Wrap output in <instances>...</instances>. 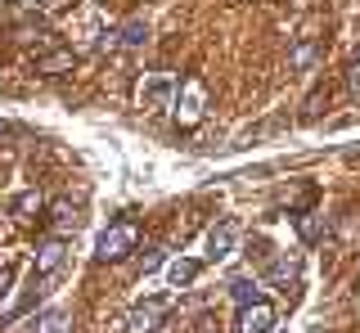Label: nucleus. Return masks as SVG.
Masks as SVG:
<instances>
[{
    "label": "nucleus",
    "mask_w": 360,
    "mask_h": 333,
    "mask_svg": "<svg viewBox=\"0 0 360 333\" xmlns=\"http://www.w3.org/2000/svg\"><path fill=\"white\" fill-rule=\"evenodd\" d=\"M135 243H140V230H135V221H112L104 235H99V243H95V261H99V266L127 261L131 252H135Z\"/></svg>",
    "instance_id": "f257e3e1"
},
{
    "label": "nucleus",
    "mask_w": 360,
    "mask_h": 333,
    "mask_svg": "<svg viewBox=\"0 0 360 333\" xmlns=\"http://www.w3.org/2000/svg\"><path fill=\"white\" fill-rule=\"evenodd\" d=\"M172 113L180 126H198L202 113H207V86H202V77H185L180 81V91L172 99Z\"/></svg>",
    "instance_id": "f03ea898"
},
{
    "label": "nucleus",
    "mask_w": 360,
    "mask_h": 333,
    "mask_svg": "<svg viewBox=\"0 0 360 333\" xmlns=\"http://www.w3.org/2000/svg\"><path fill=\"white\" fill-rule=\"evenodd\" d=\"M167 311H172V297H167V293L144 297V302H135V306H131L127 329H131V333H153L158 325H162V315H167Z\"/></svg>",
    "instance_id": "7ed1b4c3"
},
{
    "label": "nucleus",
    "mask_w": 360,
    "mask_h": 333,
    "mask_svg": "<svg viewBox=\"0 0 360 333\" xmlns=\"http://www.w3.org/2000/svg\"><path fill=\"white\" fill-rule=\"evenodd\" d=\"M275 306L266 302V297H257V302L239 306V315H234V333H270L275 329Z\"/></svg>",
    "instance_id": "20e7f679"
},
{
    "label": "nucleus",
    "mask_w": 360,
    "mask_h": 333,
    "mask_svg": "<svg viewBox=\"0 0 360 333\" xmlns=\"http://www.w3.org/2000/svg\"><path fill=\"white\" fill-rule=\"evenodd\" d=\"M63 261H68V243L54 235V239H45L41 248H37V261H32V280H45L50 284L54 275L63 270Z\"/></svg>",
    "instance_id": "39448f33"
},
{
    "label": "nucleus",
    "mask_w": 360,
    "mask_h": 333,
    "mask_svg": "<svg viewBox=\"0 0 360 333\" xmlns=\"http://www.w3.org/2000/svg\"><path fill=\"white\" fill-rule=\"evenodd\" d=\"M234 239H239V226H234V221L212 226V235H207V261H225L234 252Z\"/></svg>",
    "instance_id": "423d86ee"
},
{
    "label": "nucleus",
    "mask_w": 360,
    "mask_h": 333,
    "mask_svg": "<svg viewBox=\"0 0 360 333\" xmlns=\"http://www.w3.org/2000/svg\"><path fill=\"white\" fill-rule=\"evenodd\" d=\"M140 99H144V108H172V99H176L172 77H149L144 91H140Z\"/></svg>",
    "instance_id": "0eeeda50"
},
{
    "label": "nucleus",
    "mask_w": 360,
    "mask_h": 333,
    "mask_svg": "<svg viewBox=\"0 0 360 333\" xmlns=\"http://www.w3.org/2000/svg\"><path fill=\"white\" fill-rule=\"evenodd\" d=\"M297 275H302V257L292 252V257H279L275 266H270V270H266V280L275 284V288H284V293H288V288L297 284Z\"/></svg>",
    "instance_id": "6e6552de"
},
{
    "label": "nucleus",
    "mask_w": 360,
    "mask_h": 333,
    "mask_svg": "<svg viewBox=\"0 0 360 333\" xmlns=\"http://www.w3.org/2000/svg\"><path fill=\"white\" fill-rule=\"evenodd\" d=\"M324 230H329V221H324V212H302V216H297V239H302V243H315V239H324Z\"/></svg>",
    "instance_id": "1a4fd4ad"
},
{
    "label": "nucleus",
    "mask_w": 360,
    "mask_h": 333,
    "mask_svg": "<svg viewBox=\"0 0 360 333\" xmlns=\"http://www.w3.org/2000/svg\"><path fill=\"white\" fill-rule=\"evenodd\" d=\"M198 270H202L198 261H189V257H176L172 266H167V280H172V288H185V284H194V280H198Z\"/></svg>",
    "instance_id": "9d476101"
},
{
    "label": "nucleus",
    "mask_w": 360,
    "mask_h": 333,
    "mask_svg": "<svg viewBox=\"0 0 360 333\" xmlns=\"http://www.w3.org/2000/svg\"><path fill=\"white\" fill-rule=\"evenodd\" d=\"M72 63H77L72 50H54V54H45V59H37V72L41 77H54V72H68Z\"/></svg>",
    "instance_id": "9b49d317"
},
{
    "label": "nucleus",
    "mask_w": 360,
    "mask_h": 333,
    "mask_svg": "<svg viewBox=\"0 0 360 333\" xmlns=\"http://www.w3.org/2000/svg\"><path fill=\"white\" fill-rule=\"evenodd\" d=\"M225 288H230V297H234L239 306H248V302H257V297H262V293H257V280H248V275H234Z\"/></svg>",
    "instance_id": "f8f14e48"
},
{
    "label": "nucleus",
    "mask_w": 360,
    "mask_h": 333,
    "mask_svg": "<svg viewBox=\"0 0 360 333\" xmlns=\"http://www.w3.org/2000/svg\"><path fill=\"white\" fill-rule=\"evenodd\" d=\"M117 41H122V46H131V50L144 46V41H149V23H144V18H131V23L117 32Z\"/></svg>",
    "instance_id": "ddd939ff"
},
{
    "label": "nucleus",
    "mask_w": 360,
    "mask_h": 333,
    "mask_svg": "<svg viewBox=\"0 0 360 333\" xmlns=\"http://www.w3.org/2000/svg\"><path fill=\"white\" fill-rule=\"evenodd\" d=\"M9 212L14 216H32V212H41V194L32 190V194H18L14 203H9Z\"/></svg>",
    "instance_id": "4468645a"
},
{
    "label": "nucleus",
    "mask_w": 360,
    "mask_h": 333,
    "mask_svg": "<svg viewBox=\"0 0 360 333\" xmlns=\"http://www.w3.org/2000/svg\"><path fill=\"white\" fill-rule=\"evenodd\" d=\"M311 63H315V41H302V46L292 50V68H297V72H307Z\"/></svg>",
    "instance_id": "2eb2a0df"
},
{
    "label": "nucleus",
    "mask_w": 360,
    "mask_h": 333,
    "mask_svg": "<svg viewBox=\"0 0 360 333\" xmlns=\"http://www.w3.org/2000/svg\"><path fill=\"white\" fill-rule=\"evenodd\" d=\"M54 226H59V239H63V230H68V226L77 230V216H72V207H68V203L54 207Z\"/></svg>",
    "instance_id": "dca6fc26"
},
{
    "label": "nucleus",
    "mask_w": 360,
    "mask_h": 333,
    "mask_svg": "<svg viewBox=\"0 0 360 333\" xmlns=\"http://www.w3.org/2000/svg\"><path fill=\"white\" fill-rule=\"evenodd\" d=\"M158 266H162V248H149V252H144V261H140V270L149 275V270H158Z\"/></svg>",
    "instance_id": "f3484780"
},
{
    "label": "nucleus",
    "mask_w": 360,
    "mask_h": 333,
    "mask_svg": "<svg viewBox=\"0 0 360 333\" xmlns=\"http://www.w3.org/2000/svg\"><path fill=\"white\" fill-rule=\"evenodd\" d=\"M347 86H352V91L360 95V54L352 59V68H347Z\"/></svg>",
    "instance_id": "a211bd4d"
},
{
    "label": "nucleus",
    "mask_w": 360,
    "mask_h": 333,
    "mask_svg": "<svg viewBox=\"0 0 360 333\" xmlns=\"http://www.w3.org/2000/svg\"><path fill=\"white\" fill-rule=\"evenodd\" d=\"M9 284H14V266H5V270H0V297L9 293Z\"/></svg>",
    "instance_id": "6ab92c4d"
},
{
    "label": "nucleus",
    "mask_w": 360,
    "mask_h": 333,
    "mask_svg": "<svg viewBox=\"0 0 360 333\" xmlns=\"http://www.w3.org/2000/svg\"><path fill=\"white\" fill-rule=\"evenodd\" d=\"M0 136H5V122H0Z\"/></svg>",
    "instance_id": "aec40b11"
}]
</instances>
